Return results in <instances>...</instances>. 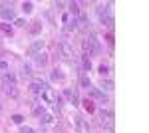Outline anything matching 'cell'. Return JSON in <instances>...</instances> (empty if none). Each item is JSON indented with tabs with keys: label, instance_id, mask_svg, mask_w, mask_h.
<instances>
[{
	"label": "cell",
	"instance_id": "6da1fadb",
	"mask_svg": "<svg viewBox=\"0 0 149 133\" xmlns=\"http://www.w3.org/2000/svg\"><path fill=\"white\" fill-rule=\"evenodd\" d=\"M95 12H97V18H100V22L105 26H113V8H111V4H97V8H95Z\"/></svg>",
	"mask_w": 149,
	"mask_h": 133
},
{
	"label": "cell",
	"instance_id": "7a4b0ae2",
	"mask_svg": "<svg viewBox=\"0 0 149 133\" xmlns=\"http://www.w3.org/2000/svg\"><path fill=\"white\" fill-rule=\"evenodd\" d=\"M100 113V119H102V125L103 127H107L109 131H111V125H113V111L109 109V107H100V109H95Z\"/></svg>",
	"mask_w": 149,
	"mask_h": 133
},
{
	"label": "cell",
	"instance_id": "3957f363",
	"mask_svg": "<svg viewBox=\"0 0 149 133\" xmlns=\"http://www.w3.org/2000/svg\"><path fill=\"white\" fill-rule=\"evenodd\" d=\"M44 46H46V40L38 38V40H34V42L30 44V48H28V54H30V56H36V54H40V52H44Z\"/></svg>",
	"mask_w": 149,
	"mask_h": 133
},
{
	"label": "cell",
	"instance_id": "277c9868",
	"mask_svg": "<svg viewBox=\"0 0 149 133\" xmlns=\"http://www.w3.org/2000/svg\"><path fill=\"white\" fill-rule=\"evenodd\" d=\"M88 91H90V97H88V100H97V101H102L103 105H105V103H107V97H105V93H103L102 89H97V88H90L88 89Z\"/></svg>",
	"mask_w": 149,
	"mask_h": 133
},
{
	"label": "cell",
	"instance_id": "5b68a950",
	"mask_svg": "<svg viewBox=\"0 0 149 133\" xmlns=\"http://www.w3.org/2000/svg\"><path fill=\"white\" fill-rule=\"evenodd\" d=\"M50 79H52L54 84H64V81H66V72H64L62 68H54L52 74H50Z\"/></svg>",
	"mask_w": 149,
	"mask_h": 133
},
{
	"label": "cell",
	"instance_id": "8992f818",
	"mask_svg": "<svg viewBox=\"0 0 149 133\" xmlns=\"http://www.w3.org/2000/svg\"><path fill=\"white\" fill-rule=\"evenodd\" d=\"M74 123H76V131H78V133H92L90 123L86 121V119H81V117H74Z\"/></svg>",
	"mask_w": 149,
	"mask_h": 133
},
{
	"label": "cell",
	"instance_id": "52a82bcc",
	"mask_svg": "<svg viewBox=\"0 0 149 133\" xmlns=\"http://www.w3.org/2000/svg\"><path fill=\"white\" fill-rule=\"evenodd\" d=\"M0 16H2V20L6 22V20H16V12L12 6H2L0 8Z\"/></svg>",
	"mask_w": 149,
	"mask_h": 133
},
{
	"label": "cell",
	"instance_id": "ba28073f",
	"mask_svg": "<svg viewBox=\"0 0 149 133\" xmlns=\"http://www.w3.org/2000/svg\"><path fill=\"white\" fill-rule=\"evenodd\" d=\"M60 52H62V56H64V58H68V60H72V58H74V48H72L66 40H62V42H60Z\"/></svg>",
	"mask_w": 149,
	"mask_h": 133
},
{
	"label": "cell",
	"instance_id": "9c48e42d",
	"mask_svg": "<svg viewBox=\"0 0 149 133\" xmlns=\"http://www.w3.org/2000/svg\"><path fill=\"white\" fill-rule=\"evenodd\" d=\"M32 58H34V64L38 68H44L48 64V54L46 52H40V54H36V56H32Z\"/></svg>",
	"mask_w": 149,
	"mask_h": 133
},
{
	"label": "cell",
	"instance_id": "30bf717a",
	"mask_svg": "<svg viewBox=\"0 0 149 133\" xmlns=\"http://www.w3.org/2000/svg\"><path fill=\"white\" fill-rule=\"evenodd\" d=\"M64 95L70 100V103L72 105H80V100H78V93H74L70 88H64Z\"/></svg>",
	"mask_w": 149,
	"mask_h": 133
},
{
	"label": "cell",
	"instance_id": "8fae6325",
	"mask_svg": "<svg viewBox=\"0 0 149 133\" xmlns=\"http://www.w3.org/2000/svg\"><path fill=\"white\" fill-rule=\"evenodd\" d=\"M97 89H102L103 93H105V91H113V81H111L109 78H107V79L102 78V81H100V88H97Z\"/></svg>",
	"mask_w": 149,
	"mask_h": 133
},
{
	"label": "cell",
	"instance_id": "7c38bea8",
	"mask_svg": "<svg viewBox=\"0 0 149 133\" xmlns=\"http://www.w3.org/2000/svg\"><path fill=\"white\" fill-rule=\"evenodd\" d=\"M4 91H6L8 95H16V93H18L16 84H12V81H8V79H4Z\"/></svg>",
	"mask_w": 149,
	"mask_h": 133
},
{
	"label": "cell",
	"instance_id": "4fadbf2b",
	"mask_svg": "<svg viewBox=\"0 0 149 133\" xmlns=\"http://www.w3.org/2000/svg\"><path fill=\"white\" fill-rule=\"evenodd\" d=\"M32 113H34L36 117H42V115L46 113V105H42V103H32Z\"/></svg>",
	"mask_w": 149,
	"mask_h": 133
},
{
	"label": "cell",
	"instance_id": "5bb4252c",
	"mask_svg": "<svg viewBox=\"0 0 149 133\" xmlns=\"http://www.w3.org/2000/svg\"><path fill=\"white\" fill-rule=\"evenodd\" d=\"M80 86H81L84 89H90V88H93V86H92V78L84 74V76L80 78Z\"/></svg>",
	"mask_w": 149,
	"mask_h": 133
},
{
	"label": "cell",
	"instance_id": "9a60e30c",
	"mask_svg": "<svg viewBox=\"0 0 149 133\" xmlns=\"http://www.w3.org/2000/svg\"><path fill=\"white\" fill-rule=\"evenodd\" d=\"M81 103H84V109L88 111V113H95V109H97V107H95V103H93L92 100H84Z\"/></svg>",
	"mask_w": 149,
	"mask_h": 133
},
{
	"label": "cell",
	"instance_id": "2e32d148",
	"mask_svg": "<svg viewBox=\"0 0 149 133\" xmlns=\"http://www.w3.org/2000/svg\"><path fill=\"white\" fill-rule=\"evenodd\" d=\"M66 6H68V10L74 14V18L80 16V4H78V2H70V4H66Z\"/></svg>",
	"mask_w": 149,
	"mask_h": 133
},
{
	"label": "cell",
	"instance_id": "e0dca14e",
	"mask_svg": "<svg viewBox=\"0 0 149 133\" xmlns=\"http://www.w3.org/2000/svg\"><path fill=\"white\" fill-rule=\"evenodd\" d=\"M40 32H42V20L32 22V26H30V34H32V36H38Z\"/></svg>",
	"mask_w": 149,
	"mask_h": 133
},
{
	"label": "cell",
	"instance_id": "ac0fdd59",
	"mask_svg": "<svg viewBox=\"0 0 149 133\" xmlns=\"http://www.w3.org/2000/svg\"><path fill=\"white\" fill-rule=\"evenodd\" d=\"M81 66H84V70H86V72H90V70H92V58H90V56H81Z\"/></svg>",
	"mask_w": 149,
	"mask_h": 133
},
{
	"label": "cell",
	"instance_id": "d6986e66",
	"mask_svg": "<svg viewBox=\"0 0 149 133\" xmlns=\"http://www.w3.org/2000/svg\"><path fill=\"white\" fill-rule=\"evenodd\" d=\"M97 72H100V76H102V78H105V76H109V66H107L105 62H102L100 68H97Z\"/></svg>",
	"mask_w": 149,
	"mask_h": 133
},
{
	"label": "cell",
	"instance_id": "ffe728a7",
	"mask_svg": "<svg viewBox=\"0 0 149 133\" xmlns=\"http://www.w3.org/2000/svg\"><path fill=\"white\" fill-rule=\"evenodd\" d=\"M40 121L44 123V125H52V123H54V115H52V113H44V115H42V117H40Z\"/></svg>",
	"mask_w": 149,
	"mask_h": 133
},
{
	"label": "cell",
	"instance_id": "44dd1931",
	"mask_svg": "<svg viewBox=\"0 0 149 133\" xmlns=\"http://www.w3.org/2000/svg\"><path fill=\"white\" fill-rule=\"evenodd\" d=\"M22 12L24 14H32L34 12V2H22Z\"/></svg>",
	"mask_w": 149,
	"mask_h": 133
},
{
	"label": "cell",
	"instance_id": "7402d4cb",
	"mask_svg": "<svg viewBox=\"0 0 149 133\" xmlns=\"http://www.w3.org/2000/svg\"><path fill=\"white\" fill-rule=\"evenodd\" d=\"M0 30L6 34V36H12V32H14V30H12V26L8 22H0Z\"/></svg>",
	"mask_w": 149,
	"mask_h": 133
},
{
	"label": "cell",
	"instance_id": "603a6c76",
	"mask_svg": "<svg viewBox=\"0 0 149 133\" xmlns=\"http://www.w3.org/2000/svg\"><path fill=\"white\" fill-rule=\"evenodd\" d=\"M12 121L16 123V125H22V123H24V115H20V113H14V115H12Z\"/></svg>",
	"mask_w": 149,
	"mask_h": 133
},
{
	"label": "cell",
	"instance_id": "cb8c5ba5",
	"mask_svg": "<svg viewBox=\"0 0 149 133\" xmlns=\"http://www.w3.org/2000/svg\"><path fill=\"white\" fill-rule=\"evenodd\" d=\"M78 28V18H70L68 20V30H76Z\"/></svg>",
	"mask_w": 149,
	"mask_h": 133
},
{
	"label": "cell",
	"instance_id": "d4e9b609",
	"mask_svg": "<svg viewBox=\"0 0 149 133\" xmlns=\"http://www.w3.org/2000/svg\"><path fill=\"white\" fill-rule=\"evenodd\" d=\"M14 26H18V28H26L28 22H26L24 18H16V20H14Z\"/></svg>",
	"mask_w": 149,
	"mask_h": 133
},
{
	"label": "cell",
	"instance_id": "484cf974",
	"mask_svg": "<svg viewBox=\"0 0 149 133\" xmlns=\"http://www.w3.org/2000/svg\"><path fill=\"white\" fill-rule=\"evenodd\" d=\"M10 70V64L6 60H0V72H8Z\"/></svg>",
	"mask_w": 149,
	"mask_h": 133
},
{
	"label": "cell",
	"instance_id": "4316f807",
	"mask_svg": "<svg viewBox=\"0 0 149 133\" xmlns=\"http://www.w3.org/2000/svg\"><path fill=\"white\" fill-rule=\"evenodd\" d=\"M20 133H36V129H32L30 125H20Z\"/></svg>",
	"mask_w": 149,
	"mask_h": 133
},
{
	"label": "cell",
	"instance_id": "83f0119b",
	"mask_svg": "<svg viewBox=\"0 0 149 133\" xmlns=\"http://www.w3.org/2000/svg\"><path fill=\"white\" fill-rule=\"evenodd\" d=\"M24 76H32V66L30 64H24Z\"/></svg>",
	"mask_w": 149,
	"mask_h": 133
},
{
	"label": "cell",
	"instance_id": "f1b7e54d",
	"mask_svg": "<svg viewBox=\"0 0 149 133\" xmlns=\"http://www.w3.org/2000/svg\"><path fill=\"white\" fill-rule=\"evenodd\" d=\"M44 18H46L50 24H56V22H54V16H52V12H46V14H44Z\"/></svg>",
	"mask_w": 149,
	"mask_h": 133
},
{
	"label": "cell",
	"instance_id": "f546056e",
	"mask_svg": "<svg viewBox=\"0 0 149 133\" xmlns=\"http://www.w3.org/2000/svg\"><path fill=\"white\" fill-rule=\"evenodd\" d=\"M105 40H107L109 46H113V34H105Z\"/></svg>",
	"mask_w": 149,
	"mask_h": 133
},
{
	"label": "cell",
	"instance_id": "4dcf8cb0",
	"mask_svg": "<svg viewBox=\"0 0 149 133\" xmlns=\"http://www.w3.org/2000/svg\"><path fill=\"white\" fill-rule=\"evenodd\" d=\"M64 6H66V2H56V10H64Z\"/></svg>",
	"mask_w": 149,
	"mask_h": 133
},
{
	"label": "cell",
	"instance_id": "1f68e13d",
	"mask_svg": "<svg viewBox=\"0 0 149 133\" xmlns=\"http://www.w3.org/2000/svg\"><path fill=\"white\" fill-rule=\"evenodd\" d=\"M68 20H70V14H62V22L66 24V22H68Z\"/></svg>",
	"mask_w": 149,
	"mask_h": 133
}]
</instances>
